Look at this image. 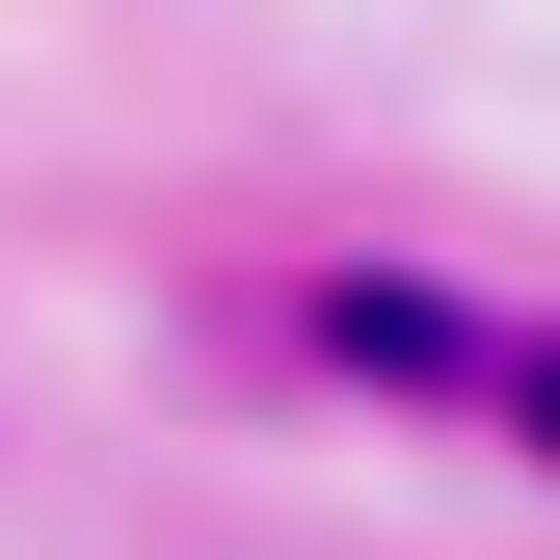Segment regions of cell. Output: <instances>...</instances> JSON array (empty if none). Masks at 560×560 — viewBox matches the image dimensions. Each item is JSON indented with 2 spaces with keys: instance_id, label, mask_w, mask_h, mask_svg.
Segmentation results:
<instances>
[{
  "instance_id": "cell-1",
  "label": "cell",
  "mask_w": 560,
  "mask_h": 560,
  "mask_svg": "<svg viewBox=\"0 0 560 560\" xmlns=\"http://www.w3.org/2000/svg\"><path fill=\"white\" fill-rule=\"evenodd\" d=\"M508 428H560V347H508Z\"/></svg>"
}]
</instances>
